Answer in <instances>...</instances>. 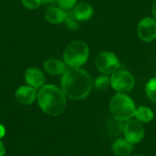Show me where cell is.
Instances as JSON below:
<instances>
[{
  "mask_svg": "<svg viewBox=\"0 0 156 156\" xmlns=\"http://www.w3.org/2000/svg\"><path fill=\"white\" fill-rule=\"evenodd\" d=\"M61 90L71 100L85 99L93 88L90 75L81 68H71L62 75Z\"/></svg>",
  "mask_w": 156,
  "mask_h": 156,
  "instance_id": "cell-1",
  "label": "cell"
},
{
  "mask_svg": "<svg viewBox=\"0 0 156 156\" xmlns=\"http://www.w3.org/2000/svg\"><path fill=\"white\" fill-rule=\"evenodd\" d=\"M37 103L41 111L49 116L60 115L66 108V95L53 84L44 85L37 92Z\"/></svg>",
  "mask_w": 156,
  "mask_h": 156,
  "instance_id": "cell-2",
  "label": "cell"
},
{
  "mask_svg": "<svg viewBox=\"0 0 156 156\" xmlns=\"http://www.w3.org/2000/svg\"><path fill=\"white\" fill-rule=\"evenodd\" d=\"M90 56L88 45L81 40H74L69 43L63 52V61L70 68H80Z\"/></svg>",
  "mask_w": 156,
  "mask_h": 156,
  "instance_id": "cell-3",
  "label": "cell"
},
{
  "mask_svg": "<svg viewBox=\"0 0 156 156\" xmlns=\"http://www.w3.org/2000/svg\"><path fill=\"white\" fill-rule=\"evenodd\" d=\"M112 114L120 121H128L134 117L136 107L134 101L125 93L115 94L110 101Z\"/></svg>",
  "mask_w": 156,
  "mask_h": 156,
  "instance_id": "cell-4",
  "label": "cell"
},
{
  "mask_svg": "<svg viewBox=\"0 0 156 156\" xmlns=\"http://www.w3.org/2000/svg\"><path fill=\"white\" fill-rule=\"evenodd\" d=\"M135 85L133 75L124 69H118L111 75V86L118 93H128L133 90Z\"/></svg>",
  "mask_w": 156,
  "mask_h": 156,
  "instance_id": "cell-5",
  "label": "cell"
},
{
  "mask_svg": "<svg viewBox=\"0 0 156 156\" xmlns=\"http://www.w3.org/2000/svg\"><path fill=\"white\" fill-rule=\"evenodd\" d=\"M95 66L101 73L109 76L120 69L121 63L114 53L110 51H101L95 58Z\"/></svg>",
  "mask_w": 156,
  "mask_h": 156,
  "instance_id": "cell-6",
  "label": "cell"
},
{
  "mask_svg": "<svg viewBox=\"0 0 156 156\" xmlns=\"http://www.w3.org/2000/svg\"><path fill=\"white\" fill-rule=\"evenodd\" d=\"M124 139L132 144H138L144 136V129L140 121L137 119H130L126 122L123 127Z\"/></svg>",
  "mask_w": 156,
  "mask_h": 156,
  "instance_id": "cell-7",
  "label": "cell"
},
{
  "mask_svg": "<svg viewBox=\"0 0 156 156\" xmlns=\"http://www.w3.org/2000/svg\"><path fill=\"white\" fill-rule=\"evenodd\" d=\"M137 34L144 42H152L156 38V20L154 17L145 16L137 26Z\"/></svg>",
  "mask_w": 156,
  "mask_h": 156,
  "instance_id": "cell-8",
  "label": "cell"
},
{
  "mask_svg": "<svg viewBox=\"0 0 156 156\" xmlns=\"http://www.w3.org/2000/svg\"><path fill=\"white\" fill-rule=\"evenodd\" d=\"M15 97L16 101L23 105H30L32 104L37 97V90L31 86H20L15 92Z\"/></svg>",
  "mask_w": 156,
  "mask_h": 156,
  "instance_id": "cell-9",
  "label": "cell"
},
{
  "mask_svg": "<svg viewBox=\"0 0 156 156\" xmlns=\"http://www.w3.org/2000/svg\"><path fill=\"white\" fill-rule=\"evenodd\" d=\"M25 80L28 86L37 90L44 86L45 75L37 68H28L25 72Z\"/></svg>",
  "mask_w": 156,
  "mask_h": 156,
  "instance_id": "cell-10",
  "label": "cell"
},
{
  "mask_svg": "<svg viewBox=\"0 0 156 156\" xmlns=\"http://www.w3.org/2000/svg\"><path fill=\"white\" fill-rule=\"evenodd\" d=\"M74 16L80 22L89 20L94 13L93 7L90 4L87 2H80L77 3L76 5L71 9Z\"/></svg>",
  "mask_w": 156,
  "mask_h": 156,
  "instance_id": "cell-11",
  "label": "cell"
},
{
  "mask_svg": "<svg viewBox=\"0 0 156 156\" xmlns=\"http://www.w3.org/2000/svg\"><path fill=\"white\" fill-rule=\"evenodd\" d=\"M67 16V11L62 9L61 7L51 5L49 6L45 13V18L48 22L53 25L61 24L65 21Z\"/></svg>",
  "mask_w": 156,
  "mask_h": 156,
  "instance_id": "cell-12",
  "label": "cell"
},
{
  "mask_svg": "<svg viewBox=\"0 0 156 156\" xmlns=\"http://www.w3.org/2000/svg\"><path fill=\"white\" fill-rule=\"evenodd\" d=\"M45 70L50 75H63L67 71V64L58 58H48L47 59L44 64Z\"/></svg>",
  "mask_w": 156,
  "mask_h": 156,
  "instance_id": "cell-13",
  "label": "cell"
},
{
  "mask_svg": "<svg viewBox=\"0 0 156 156\" xmlns=\"http://www.w3.org/2000/svg\"><path fill=\"white\" fill-rule=\"evenodd\" d=\"M112 152L117 156H128L133 152V144L126 139H118L112 144Z\"/></svg>",
  "mask_w": 156,
  "mask_h": 156,
  "instance_id": "cell-14",
  "label": "cell"
},
{
  "mask_svg": "<svg viewBox=\"0 0 156 156\" xmlns=\"http://www.w3.org/2000/svg\"><path fill=\"white\" fill-rule=\"evenodd\" d=\"M154 116V112L150 108L145 106L139 107L138 109H136L134 113V117L141 122H149L153 121Z\"/></svg>",
  "mask_w": 156,
  "mask_h": 156,
  "instance_id": "cell-15",
  "label": "cell"
},
{
  "mask_svg": "<svg viewBox=\"0 0 156 156\" xmlns=\"http://www.w3.org/2000/svg\"><path fill=\"white\" fill-rule=\"evenodd\" d=\"M111 85V78L108 75H101L95 79L93 81V87L98 90H104Z\"/></svg>",
  "mask_w": 156,
  "mask_h": 156,
  "instance_id": "cell-16",
  "label": "cell"
},
{
  "mask_svg": "<svg viewBox=\"0 0 156 156\" xmlns=\"http://www.w3.org/2000/svg\"><path fill=\"white\" fill-rule=\"evenodd\" d=\"M145 93H146L148 99L151 101L156 102V77L152 78L146 83V86H145Z\"/></svg>",
  "mask_w": 156,
  "mask_h": 156,
  "instance_id": "cell-17",
  "label": "cell"
},
{
  "mask_svg": "<svg viewBox=\"0 0 156 156\" xmlns=\"http://www.w3.org/2000/svg\"><path fill=\"white\" fill-rule=\"evenodd\" d=\"M64 22L67 25V27L71 30H77L80 27V23H79L80 21H78L76 19V17L74 16L71 10L67 11V16H66V19Z\"/></svg>",
  "mask_w": 156,
  "mask_h": 156,
  "instance_id": "cell-18",
  "label": "cell"
},
{
  "mask_svg": "<svg viewBox=\"0 0 156 156\" xmlns=\"http://www.w3.org/2000/svg\"><path fill=\"white\" fill-rule=\"evenodd\" d=\"M56 3L62 9L69 11V10H71L76 5V4L78 3V0H56Z\"/></svg>",
  "mask_w": 156,
  "mask_h": 156,
  "instance_id": "cell-19",
  "label": "cell"
},
{
  "mask_svg": "<svg viewBox=\"0 0 156 156\" xmlns=\"http://www.w3.org/2000/svg\"><path fill=\"white\" fill-rule=\"evenodd\" d=\"M43 0H21L23 5L27 9H37L38 8Z\"/></svg>",
  "mask_w": 156,
  "mask_h": 156,
  "instance_id": "cell-20",
  "label": "cell"
},
{
  "mask_svg": "<svg viewBox=\"0 0 156 156\" xmlns=\"http://www.w3.org/2000/svg\"><path fill=\"white\" fill-rule=\"evenodd\" d=\"M5 154V148L4 144L0 141V156H4Z\"/></svg>",
  "mask_w": 156,
  "mask_h": 156,
  "instance_id": "cell-21",
  "label": "cell"
},
{
  "mask_svg": "<svg viewBox=\"0 0 156 156\" xmlns=\"http://www.w3.org/2000/svg\"><path fill=\"white\" fill-rule=\"evenodd\" d=\"M5 135V128L2 124H0V139H2Z\"/></svg>",
  "mask_w": 156,
  "mask_h": 156,
  "instance_id": "cell-22",
  "label": "cell"
},
{
  "mask_svg": "<svg viewBox=\"0 0 156 156\" xmlns=\"http://www.w3.org/2000/svg\"><path fill=\"white\" fill-rule=\"evenodd\" d=\"M56 2V0H43L42 1V4L43 5H49V6H51V5H54L53 4ZM48 6V7H49Z\"/></svg>",
  "mask_w": 156,
  "mask_h": 156,
  "instance_id": "cell-23",
  "label": "cell"
},
{
  "mask_svg": "<svg viewBox=\"0 0 156 156\" xmlns=\"http://www.w3.org/2000/svg\"><path fill=\"white\" fill-rule=\"evenodd\" d=\"M152 13H153V16H154V18L156 20V0L154 2V5H153V7H152Z\"/></svg>",
  "mask_w": 156,
  "mask_h": 156,
  "instance_id": "cell-24",
  "label": "cell"
},
{
  "mask_svg": "<svg viewBox=\"0 0 156 156\" xmlns=\"http://www.w3.org/2000/svg\"><path fill=\"white\" fill-rule=\"evenodd\" d=\"M134 156H142V155H134Z\"/></svg>",
  "mask_w": 156,
  "mask_h": 156,
  "instance_id": "cell-25",
  "label": "cell"
}]
</instances>
